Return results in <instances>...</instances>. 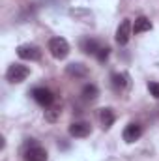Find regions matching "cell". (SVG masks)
I'll list each match as a JSON object with an SVG mask.
<instances>
[{
    "mask_svg": "<svg viewBox=\"0 0 159 161\" xmlns=\"http://www.w3.org/2000/svg\"><path fill=\"white\" fill-rule=\"evenodd\" d=\"M60 107H54V105H51V107H47V111H45V120L49 122H56L60 118Z\"/></svg>",
    "mask_w": 159,
    "mask_h": 161,
    "instance_id": "cell-15",
    "label": "cell"
},
{
    "mask_svg": "<svg viewBox=\"0 0 159 161\" xmlns=\"http://www.w3.org/2000/svg\"><path fill=\"white\" fill-rule=\"evenodd\" d=\"M131 34H133V25H131L129 19H123L118 25V28H116V43L118 45H125L129 41V38H131Z\"/></svg>",
    "mask_w": 159,
    "mask_h": 161,
    "instance_id": "cell-6",
    "label": "cell"
},
{
    "mask_svg": "<svg viewBox=\"0 0 159 161\" xmlns=\"http://www.w3.org/2000/svg\"><path fill=\"white\" fill-rule=\"evenodd\" d=\"M30 75V68L28 66H23V64H11L6 71V79L9 80L11 84H17V82H23Z\"/></svg>",
    "mask_w": 159,
    "mask_h": 161,
    "instance_id": "cell-3",
    "label": "cell"
},
{
    "mask_svg": "<svg viewBox=\"0 0 159 161\" xmlns=\"http://www.w3.org/2000/svg\"><path fill=\"white\" fill-rule=\"evenodd\" d=\"M99 122H101V127L103 129H111L112 124H114V111L111 107H105L99 111Z\"/></svg>",
    "mask_w": 159,
    "mask_h": 161,
    "instance_id": "cell-10",
    "label": "cell"
},
{
    "mask_svg": "<svg viewBox=\"0 0 159 161\" xmlns=\"http://www.w3.org/2000/svg\"><path fill=\"white\" fill-rule=\"evenodd\" d=\"M92 133V125L88 122H73L69 125V135L75 139H84Z\"/></svg>",
    "mask_w": 159,
    "mask_h": 161,
    "instance_id": "cell-8",
    "label": "cell"
},
{
    "mask_svg": "<svg viewBox=\"0 0 159 161\" xmlns=\"http://www.w3.org/2000/svg\"><path fill=\"white\" fill-rule=\"evenodd\" d=\"M66 73H68L69 77L82 79V77H86V75H88V68H86V66H82V64H79V62H73V64H69V66L66 68Z\"/></svg>",
    "mask_w": 159,
    "mask_h": 161,
    "instance_id": "cell-9",
    "label": "cell"
},
{
    "mask_svg": "<svg viewBox=\"0 0 159 161\" xmlns=\"http://www.w3.org/2000/svg\"><path fill=\"white\" fill-rule=\"evenodd\" d=\"M47 150L36 144L34 139H28V142L25 144V161H47Z\"/></svg>",
    "mask_w": 159,
    "mask_h": 161,
    "instance_id": "cell-1",
    "label": "cell"
},
{
    "mask_svg": "<svg viewBox=\"0 0 159 161\" xmlns=\"http://www.w3.org/2000/svg\"><path fill=\"white\" fill-rule=\"evenodd\" d=\"M99 49H101V45L94 40V38H82L80 40V51H84L86 54H94L96 56Z\"/></svg>",
    "mask_w": 159,
    "mask_h": 161,
    "instance_id": "cell-11",
    "label": "cell"
},
{
    "mask_svg": "<svg viewBox=\"0 0 159 161\" xmlns=\"http://www.w3.org/2000/svg\"><path fill=\"white\" fill-rule=\"evenodd\" d=\"M49 53L56 60H64L69 54V43L64 38H51V41H49Z\"/></svg>",
    "mask_w": 159,
    "mask_h": 161,
    "instance_id": "cell-2",
    "label": "cell"
},
{
    "mask_svg": "<svg viewBox=\"0 0 159 161\" xmlns=\"http://www.w3.org/2000/svg\"><path fill=\"white\" fill-rule=\"evenodd\" d=\"M97 96H99V90H97L96 84H84V88H82V97H84L86 101H94V99H97Z\"/></svg>",
    "mask_w": 159,
    "mask_h": 161,
    "instance_id": "cell-14",
    "label": "cell"
},
{
    "mask_svg": "<svg viewBox=\"0 0 159 161\" xmlns=\"http://www.w3.org/2000/svg\"><path fill=\"white\" fill-rule=\"evenodd\" d=\"M17 54H19V58H23V60H40L41 58V49L36 47V45L26 43V45H19V47H17Z\"/></svg>",
    "mask_w": 159,
    "mask_h": 161,
    "instance_id": "cell-5",
    "label": "cell"
},
{
    "mask_svg": "<svg viewBox=\"0 0 159 161\" xmlns=\"http://www.w3.org/2000/svg\"><path fill=\"white\" fill-rule=\"evenodd\" d=\"M152 30V23L148 17H139L135 19V25H133V34H142V32H150Z\"/></svg>",
    "mask_w": 159,
    "mask_h": 161,
    "instance_id": "cell-12",
    "label": "cell"
},
{
    "mask_svg": "<svg viewBox=\"0 0 159 161\" xmlns=\"http://www.w3.org/2000/svg\"><path fill=\"white\" fill-rule=\"evenodd\" d=\"M148 90H150V94H152L156 99H159V82H150V84H148Z\"/></svg>",
    "mask_w": 159,
    "mask_h": 161,
    "instance_id": "cell-17",
    "label": "cell"
},
{
    "mask_svg": "<svg viewBox=\"0 0 159 161\" xmlns=\"http://www.w3.org/2000/svg\"><path fill=\"white\" fill-rule=\"evenodd\" d=\"M109 54H111V49H109V47H101V49L97 51V54H96V58H97L99 62H105V60L109 58Z\"/></svg>",
    "mask_w": 159,
    "mask_h": 161,
    "instance_id": "cell-16",
    "label": "cell"
},
{
    "mask_svg": "<svg viewBox=\"0 0 159 161\" xmlns=\"http://www.w3.org/2000/svg\"><path fill=\"white\" fill-rule=\"evenodd\" d=\"M140 135H142V125H140V124H135V122L127 124V125H125V129H123V133H122V137H123V141H125L127 144H131V142L139 141V139H140Z\"/></svg>",
    "mask_w": 159,
    "mask_h": 161,
    "instance_id": "cell-7",
    "label": "cell"
},
{
    "mask_svg": "<svg viewBox=\"0 0 159 161\" xmlns=\"http://www.w3.org/2000/svg\"><path fill=\"white\" fill-rule=\"evenodd\" d=\"M111 82H112V88H114L116 92H122V90L127 86V82H129V75H127V73H114V75L111 77Z\"/></svg>",
    "mask_w": 159,
    "mask_h": 161,
    "instance_id": "cell-13",
    "label": "cell"
},
{
    "mask_svg": "<svg viewBox=\"0 0 159 161\" xmlns=\"http://www.w3.org/2000/svg\"><path fill=\"white\" fill-rule=\"evenodd\" d=\"M32 97L36 103H40L41 107H51L54 103V94L49 90V88H43V86H38L32 90Z\"/></svg>",
    "mask_w": 159,
    "mask_h": 161,
    "instance_id": "cell-4",
    "label": "cell"
}]
</instances>
